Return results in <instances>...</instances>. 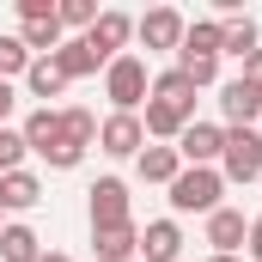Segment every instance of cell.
<instances>
[{"mask_svg":"<svg viewBox=\"0 0 262 262\" xmlns=\"http://www.w3.org/2000/svg\"><path fill=\"white\" fill-rule=\"evenodd\" d=\"M256 195H262V177H256Z\"/></svg>","mask_w":262,"mask_h":262,"instance_id":"33","label":"cell"},{"mask_svg":"<svg viewBox=\"0 0 262 262\" xmlns=\"http://www.w3.org/2000/svg\"><path fill=\"white\" fill-rule=\"evenodd\" d=\"M85 213H92V232H110V226H134V195L122 177H98L85 189Z\"/></svg>","mask_w":262,"mask_h":262,"instance_id":"4","label":"cell"},{"mask_svg":"<svg viewBox=\"0 0 262 262\" xmlns=\"http://www.w3.org/2000/svg\"><path fill=\"white\" fill-rule=\"evenodd\" d=\"M152 98H177V104H195V85H189L177 67H165V73H152Z\"/></svg>","mask_w":262,"mask_h":262,"instance_id":"26","label":"cell"},{"mask_svg":"<svg viewBox=\"0 0 262 262\" xmlns=\"http://www.w3.org/2000/svg\"><path fill=\"white\" fill-rule=\"evenodd\" d=\"M61 140H67V146H79V152L98 146V116L79 110V104H67V110H61Z\"/></svg>","mask_w":262,"mask_h":262,"instance_id":"22","label":"cell"},{"mask_svg":"<svg viewBox=\"0 0 262 262\" xmlns=\"http://www.w3.org/2000/svg\"><path fill=\"white\" fill-rule=\"evenodd\" d=\"M104 98H110V116H140L146 98H152V73L140 55H116L104 67Z\"/></svg>","mask_w":262,"mask_h":262,"instance_id":"2","label":"cell"},{"mask_svg":"<svg viewBox=\"0 0 262 262\" xmlns=\"http://www.w3.org/2000/svg\"><path fill=\"white\" fill-rule=\"evenodd\" d=\"M201 238H207V250H213V256H238V250H244V238H250L244 207H213V213H207V226H201Z\"/></svg>","mask_w":262,"mask_h":262,"instance_id":"8","label":"cell"},{"mask_svg":"<svg viewBox=\"0 0 262 262\" xmlns=\"http://www.w3.org/2000/svg\"><path fill=\"white\" fill-rule=\"evenodd\" d=\"M183 171V159H177V146H159V140H146L140 146V159H134V177L140 183H159V189H171V177Z\"/></svg>","mask_w":262,"mask_h":262,"instance_id":"14","label":"cell"},{"mask_svg":"<svg viewBox=\"0 0 262 262\" xmlns=\"http://www.w3.org/2000/svg\"><path fill=\"white\" fill-rule=\"evenodd\" d=\"M177 73L195 85V92H207V85H220V61L213 55H177Z\"/></svg>","mask_w":262,"mask_h":262,"instance_id":"25","label":"cell"},{"mask_svg":"<svg viewBox=\"0 0 262 262\" xmlns=\"http://www.w3.org/2000/svg\"><path fill=\"white\" fill-rule=\"evenodd\" d=\"M262 49V37H256V18L250 12H238V18H220V55H256Z\"/></svg>","mask_w":262,"mask_h":262,"instance_id":"16","label":"cell"},{"mask_svg":"<svg viewBox=\"0 0 262 262\" xmlns=\"http://www.w3.org/2000/svg\"><path fill=\"white\" fill-rule=\"evenodd\" d=\"M134 262H140V256H134Z\"/></svg>","mask_w":262,"mask_h":262,"instance_id":"36","label":"cell"},{"mask_svg":"<svg viewBox=\"0 0 262 262\" xmlns=\"http://www.w3.org/2000/svg\"><path fill=\"white\" fill-rule=\"evenodd\" d=\"M220 146H226V122H189L177 134V159L183 165H220Z\"/></svg>","mask_w":262,"mask_h":262,"instance_id":"11","label":"cell"},{"mask_svg":"<svg viewBox=\"0 0 262 262\" xmlns=\"http://www.w3.org/2000/svg\"><path fill=\"white\" fill-rule=\"evenodd\" d=\"M207 262H238V256H207Z\"/></svg>","mask_w":262,"mask_h":262,"instance_id":"32","label":"cell"},{"mask_svg":"<svg viewBox=\"0 0 262 262\" xmlns=\"http://www.w3.org/2000/svg\"><path fill=\"white\" fill-rule=\"evenodd\" d=\"M12 110H18V85L0 79V128H12Z\"/></svg>","mask_w":262,"mask_h":262,"instance_id":"28","label":"cell"},{"mask_svg":"<svg viewBox=\"0 0 262 262\" xmlns=\"http://www.w3.org/2000/svg\"><path fill=\"white\" fill-rule=\"evenodd\" d=\"M92 250H98V262H134V256H140V226L92 232Z\"/></svg>","mask_w":262,"mask_h":262,"instance_id":"15","label":"cell"},{"mask_svg":"<svg viewBox=\"0 0 262 262\" xmlns=\"http://www.w3.org/2000/svg\"><path fill=\"white\" fill-rule=\"evenodd\" d=\"M18 165H25V134H18V128H0V177L18 171Z\"/></svg>","mask_w":262,"mask_h":262,"instance_id":"27","label":"cell"},{"mask_svg":"<svg viewBox=\"0 0 262 262\" xmlns=\"http://www.w3.org/2000/svg\"><path fill=\"white\" fill-rule=\"evenodd\" d=\"M85 43H92V55L110 67L116 55H128V43H134V18L122 12V6H104L98 18H92V31H85Z\"/></svg>","mask_w":262,"mask_h":262,"instance_id":"6","label":"cell"},{"mask_svg":"<svg viewBox=\"0 0 262 262\" xmlns=\"http://www.w3.org/2000/svg\"><path fill=\"white\" fill-rule=\"evenodd\" d=\"M183 31H189V18H183L177 6H152V12L134 18V37H140L146 49H183Z\"/></svg>","mask_w":262,"mask_h":262,"instance_id":"7","label":"cell"},{"mask_svg":"<svg viewBox=\"0 0 262 262\" xmlns=\"http://www.w3.org/2000/svg\"><path fill=\"white\" fill-rule=\"evenodd\" d=\"M0 226H6V213H0Z\"/></svg>","mask_w":262,"mask_h":262,"instance_id":"34","label":"cell"},{"mask_svg":"<svg viewBox=\"0 0 262 262\" xmlns=\"http://www.w3.org/2000/svg\"><path fill=\"white\" fill-rule=\"evenodd\" d=\"M238 79H244V85H256V92H262V49H256V55H244V73H238Z\"/></svg>","mask_w":262,"mask_h":262,"instance_id":"29","label":"cell"},{"mask_svg":"<svg viewBox=\"0 0 262 262\" xmlns=\"http://www.w3.org/2000/svg\"><path fill=\"white\" fill-rule=\"evenodd\" d=\"M98 12H104L98 0H55V18H61V31H73V37H85Z\"/></svg>","mask_w":262,"mask_h":262,"instance_id":"24","label":"cell"},{"mask_svg":"<svg viewBox=\"0 0 262 262\" xmlns=\"http://www.w3.org/2000/svg\"><path fill=\"white\" fill-rule=\"evenodd\" d=\"M31 61H37V55H31V49L18 43V31H6V37H0V79H6V85H18Z\"/></svg>","mask_w":262,"mask_h":262,"instance_id":"23","label":"cell"},{"mask_svg":"<svg viewBox=\"0 0 262 262\" xmlns=\"http://www.w3.org/2000/svg\"><path fill=\"white\" fill-rule=\"evenodd\" d=\"M55 67L67 73V85H73V79H92V73H104V61L92 55V43H85V37H67L61 49H55Z\"/></svg>","mask_w":262,"mask_h":262,"instance_id":"20","label":"cell"},{"mask_svg":"<svg viewBox=\"0 0 262 262\" xmlns=\"http://www.w3.org/2000/svg\"><path fill=\"white\" fill-rule=\"evenodd\" d=\"M37 262H73V256H61V250H43V256H37Z\"/></svg>","mask_w":262,"mask_h":262,"instance_id":"31","label":"cell"},{"mask_svg":"<svg viewBox=\"0 0 262 262\" xmlns=\"http://www.w3.org/2000/svg\"><path fill=\"white\" fill-rule=\"evenodd\" d=\"M226 177H220V165H183L177 177H171V189H165V201H171V220L177 213H213V207H226Z\"/></svg>","mask_w":262,"mask_h":262,"instance_id":"1","label":"cell"},{"mask_svg":"<svg viewBox=\"0 0 262 262\" xmlns=\"http://www.w3.org/2000/svg\"><path fill=\"white\" fill-rule=\"evenodd\" d=\"M220 177H226V183H256L262 177V128H226Z\"/></svg>","mask_w":262,"mask_h":262,"instance_id":"5","label":"cell"},{"mask_svg":"<svg viewBox=\"0 0 262 262\" xmlns=\"http://www.w3.org/2000/svg\"><path fill=\"white\" fill-rule=\"evenodd\" d=\"M18 43L31 55H55L67 43L61 18H55V0H18Z\"/></svg>","mask_w":262,"mask_h":262,"instance_id":"3","label":"cell"},{"mask_svg":"<svg viewBox=\"0 0 262 262\" xmlns=\"http://www.w3.org/2000/svg\"><path fill=\"white\" fill-rule=\"evenodd\" d=\"M18 134H25V152H43V146H55V134H61V110H55V104H37V110L18 122Z\"/></svg>","mask_w":262,"mask_h":262,"instance_id":"19","label":"cell"},{"mask_svg":"<svg viewBox=\"0 0 262 262\" xmlns=\"http://www.w3.org/2000/svg\"><path fill=\"white\" fill-rule=\"evenodd\" d=\"M140 146H146L140 116H104L98 122V152L104 159H140Z\"/></svg>","mask_w":262,"mask_h":262,"instance_id":"10","label":"cell"},{"mask_svg":"<svg viewBox=\"0 0 262 262\" xmlns=\"http://www.w3.org/2000/svg\"><path fill=\"white\" fill-rule=\"evenodd\" d=\"M244 250H250V262H262V213L250 220V238H244Z\"/></svg>","mask_w":262,"mask_h":262,"instance_id":"30","label":"cell"},{"mask_svg":"<svg viewBox=\"0 0 262 262\" xmlns=\"http://www.w3.org/2000/svg\"><path fill=\"white\" fill-rule=\"evenodd\" d=\"M177 55H213V61H226V55H220V18H189Z\"/></svg>","mask_w":262,"mask_h":262,"instance_id":"21","label":"cell"},{"mask_svg":"<svg viewBox=\"0 0 262 262\" xmlns=\"http://www.w3.org/2000/svg\"><path fill=\"white\" fill-rule=\"evenodd\" d=\"M220 116H226V128H256L262 122V92L256 85H244V79H220Z\"/></svg>","mask_w":262,"mask_h":262,"instance_id":"9","label":"cell"},{"mask_svg":"<svg viewBox=\"0 0 262 262\" xmlns=\"http://www.w3.org/2000/svg\"><path fill=\"white\" fill-rule=\"evenodd\" d=\"M31 207H43V177L18 165L0 177V213H31Z\"/></svg>","mask_w":262,"mask_h":262,"instance_id":"12","label":"cell"},{"mask_svg":"<svg viewBox=\"0 0 262 262\" xmlns=\"http://www.w3.org/2000/svg\"><path fill=\"white\" fill-rule=\"evenodd\" d=\"M18 85H25L31 98H43V104H49V98H61V92H67V73L55 67V55H37V61L25 67V79H18Z\"/></svg>","mask_w":262,"mask_h":262,"instance_id":"18","label":"cell"},{"mask_svg":"<svg viewBox=\"0 0 262 262\" xmlns=\"http://www.w3.org/2000/svg\"><path fill=\"white\" fill-rule=\"evenodd\" d=\"M256 128H262V122H256Z\"/></svg>","mask_w":262,"mask_h":262,"instance_id":"35","label":"cell"},{"mask_svg":"<svg viewBox=\"0 0 262 262\" xmlns=\"http://www.w3.org/2000/svg\"><path fill=\"white\" fill-rule=\"evenodd\" d=\"M140 262H183V226H177V220H146V232H140Z\"/></svg>","mask_w":262,"mask_h":262,"instance_id":"13","label":"cell"},{"mask_svg":"<svg viewBox=\"0 0 262 262\" xmlns=\"http://www.w3.org/2000/svg\"><path fill=\"white\" fill-rule=\"evenodd\" d=\"M37 256H43V238L25 220H6L0 226V262H37Z\"/></svg>","mask_w":262,"mask_h":262,"instance_id":"17","label":"cell"}]
</instances>
